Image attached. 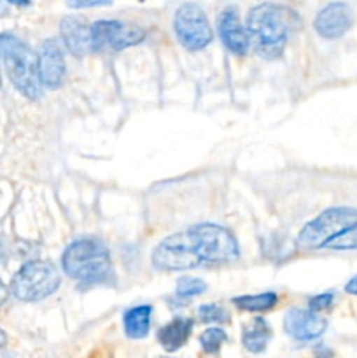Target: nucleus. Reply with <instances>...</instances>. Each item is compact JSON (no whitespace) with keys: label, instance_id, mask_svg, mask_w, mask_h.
I'll list each match as a JSON object with an SVG mask.
<instances>
[{"label":"nucleus","instance_id":"f257e3e1","mask_svg":"<svg viewBox=\"0 0 357 358\" xmlns=\"http://www.w3.org/2000/svg\"><path fill=\"white\" fill-rule=\"evenodd\" d=\"M294 21H298L296 13L286 6L266 2L252 7L245 28L258 55L266 59L279 58L286 48Z\"/></svg>","mask_w":357,"mask_h":358},{"label":"nucleus","instance_id":"f03ea898","mask_svg":"<svg viewBox=\"0 0 357 358\" xmlns=\"http://www.w3.org/2000/svg\"><path fill=\"white\" fill-rule=\"evenodd\" d=\"M62 266L70 278L84 285L107 283L114 276L111 254L102 241L93 238L72 241L63 252Z\"/></svg>","mask_w":357,"mask_h":358},{"label":"nucleus","instance_id":"7ed1b4c3","mask_svg":"<svg viewBox=\"0 0 357 358\" xmlns=\"http://www.w3.org/2000/svg\"><path fill=\"white\" fill-rule=\"evenodd\" d=\"M0 59L6 63L7 76L18 91L30 100L42 94L38 58L23 41L10 34H0Z\"/></svg>","mask_w":357,"mask_h":358},{"label":"nucleus","instance_id":"20e7f679","mask_svg":"<svg viewBox=\"0 0 357 358\" xmlns=\"http://www.w3.org/2000/svg\"><path fill=\"white\" fill-rule=\"evenodd\" d=\"M357 224V210L350 206H335L324 210L318 217L304 224L298 234L296 245L300 250H318L328 247L329 241Z\"/></svg>","mask_w":357,"mask_h":358},{"label":"nucleus","instance_id":"39448f33","mask_svg":"<svg viewBox=\"0 0 357 358\" xmlns=\"http://www.w3.org/2000/svg\"><path fill=\"white\" fill-rule=\"evenodd\" d=\"M59 273L48 261H30L18 269L10 280V292L23 303H38L58 290Z\"/></svg>","mask_w":357,"mask_h":358},{"label":"nucleus","instance_id":"423d86ee","mask_svg":"<svg viewBox=\"0 0 357 358\" xmlns=\"http://www.w3.org/2000/svg\"><path fill=\"white\" fill-rule=\"evenodd\" d=\"M153 264L161 271H188L203 264L191 229L164 238L153 252Z\"/></svg>","mask_w":357,"mask_h":358},{"label":"nucleus","instance_id":"0eeeda50","mask_svg":"<svg viewBox=\"0 0 357 358\" xmlns=\"http://www.w3.org/2000/svg\"><path fill=\"white\" fill-rule=\"evenodd\" d=\"M174 31L188 51H202L212 42L214 34L206 13L198 3L186 2L175 10Z\"/></svg>","mask_w":357,"mask_h":358},{"label":"nucleus","instance_id":"6e6552de","mask_svg":"<svg viewBox=\"0 0 357 358\" xmlns=\"http://www.w3.org/2000/svg\"><path fill=\"white\" fill-rule=\"evenodd\" d=\"M203 262H231L240 257L238 241L226 227L203 222L191 227Z\"/></svg>","mask_w":357,"mask_h":358},{"label":"nucleus","instance_id":"1a4fd4ad","mask_svg":"<svg viewBox=\"0 0 357 358\" xmlns=\"http://www.w3.org/2000/svg\"><path fill=\"white\" fill-rule=\"evenodd\" d=\"M146 37V30L130 27L118 20H100L91 24V45L93 51H122L140 44Z\"/></svg>","mask_w":357,"mask_h":358},{"label":"nucleus","instance_id":"9d476101","mask_svg":"<svg viewBox=\"0 0 357 358\" xmlns=\"http://www.w3.org/2000/svg\"><path fill=\"white\" fill-rule=\"evenodd\" d=\"M284 329L293 339L301 343L315 341L321 338L328 329V322L314 310H301L293 308L284 317Z\"/></svg>","mask_w":357,"mask_h":358},{"label":"nucleus","instance_id":"9b49d317","mask_svg":"<svg viewBox=\"0 0 357 358\" xmlns=\"http://www.w3.org/2000/svg\"><path fill=\"white\" fill-rule=\"evenodd\" d=\"M354 23V16L350 7L345 2H331L318 10L314 20V28L321 37L340 38L350 30Z\"/></svg>","mask_w":357,"mask_h":358},{"label":"nucleus","instance_id":"f8f14e48","mask_svg":"<svg viewBox=\"0 0 357 358\" xmlns=\"http://www.w3.org/2000/svg\"><path fill=\"white\" fill-rule=\"evenodd\" d=\"M217 31H219L220 41L226 45L227 51L238 56L247 55L248 48H251V38H248L247 28L241 24L237 7L230 6L220 10L219 17H217Z\"/></svg>","mask_w":357,"mask_h":358},{"label":"nucleus","instance_id":"ddd939ff","mask_svg":"<svg viewBox=\"0 0 357 358\" xmlns=\"http://www.w3.org/2000/svg\"><path fill=\"white\" fill-rule=\"evenodd\" d=\"M38 58V76H41L42 86L49 90H58L65 83L66 66L65 58H63L62 48L55 38H48L42 44Z\"/></svg>","mask_w":357,"mask_h":358},{"label":"nucleus","instance_id":"4468645a","mask_svg":"<svg viewBox=\"0 0 357 358\" xmlns=\"http://www.w3.org/2000/svg\"><path fill=\"white\" fill-rule=\"evenodd\" d=\"M63 44L74 56H84L93 51L91 27L79 16H65L59 23Z\"/></svg>","mask_w":357,"mask_h":358},{"label":"nucleus","instance_id":"2eb2a0df","mask_svg":"<svg viewBox=\"0 0 357 358\" xmlns=\"http://www.w3.org/2000/svg\"><path fill=\"white\" fill-rule=\"evenodd\" d=\"M192 331V320L186 317H177L172 322H168L164 327L158 331V343L163 346L164 352L174 353L181 350L188 343L189 336Z\"/></svg>","mask_w":357,"mask_h":358},{"label":"nucleus","instance_id":"dca6fc26","mask_svg":"<svg viewBox=\"0 0 357 358\" xmlns=\"http://www.w3.org/2000/svg\"><path fill=\"white\" fill-rule=\"evenodd\" d=\"M150 317H153V306H149V304L130 308L122 315V325H125L126 336L132 339L146 338L150 329Z\"/></svg>","mask_w":357,"mask_h":358},{"label":"nucleus","instance_id":"f3484780","mask_svg":"<svg viewBox=\"0 0 357 358\" xmlns=\"http://www.w3.org/2000/svg\"><path fill=\"white\" fill-rule=\"evenodd\" d=\"M270 338H272V331H270V325L266 324L265 318H254V320H251V324L245 325L244 332H241L244 346L251 353L265 352L270 343Z\"/></svg>","mask_w":357,"mask_h":358},{"label":"nucleus","instance_id":"a211bd4d","mask_svg":"<svg viewBox=\"0 0 357 358\" xmlns=\"http://www.w3.org/2000/svg\"><path fill=\"white\" fill-rule=\"evenodd\" d=\"M279 303V296L275 292H262L255 296H238L233 297V304L244 311H252V313H265L272 310Z\"/></svg>","mask_w":357,"mask_h":358},{"label":"nucleus","instance_id":"6ab92c4d","mask_svg":"<svg viewBox=\"0 0 357 358\" xmlns=\"http://www.w3.org/2000/svg\"><path fill=\"white\" fill-rule=\"evenodd\" d=\"M227 336L223 329H206L202 336H200V345H202V350L209 355H216L217 352L220 350V346L226 343Z\"/></svg>","mask_w":357,"mask_h":358},{"label":"nucleus","instance_id":"aec40b11","mask_svg":"<svg viewBox=\"0 0 357 358\" xmlns=\"http://www.w3.org/2000/svg\"><path fill=\"white\" fill-rule=\"evenodd\" d=\"M206 290V283L200 278H192V276H182L177 282V297L181 299H191V297L200 296Z\"/></svg>","mask_w":357,"mask_h":358},{"label":"nucleus","instance_id":"412c9836","mask_svg":"<svg viewBox=\"0 0 357 358\" xmlns=\"http://www.w3.org/2000/svg\"><path fill=\"white\" fill-rule=\"evenodd\" d=\"M198 318L205 324H224V322L230 320V315L224 310L223 306L216 303L203 304L198 310Z\"/></svg>","mask_w":357,"mask_h":358},{"label":"nucleus","instance_id":"4be33fe9","mask_svg":"<svg viewBox=\"0 0 357 358\" xmlns=\"http://www.w3.org/2000/svg\"><path fill=\"white\" fill-rule=\"evenodd\" d=\"M328 248L331 250H357V224L343 231L332 241H329Z\"/></svg>","mask_w":357,"mask_h":358},{"label":"nucleus","instance_id":"5701e85b","mask_svg":"<svg viewBox=\"0 0 357 358\" xmlns=\"http://www.w3.org/2000/svg\"><path fill=\"white\" fill-rule=\"evenodd\" d=\"M332 303H335V294L324 292V294H318V296L310 297V301H308V308L318 313V311L331 308Z\"/></svg>","mask_w":357,"mask_h":358},{"label":"nucleus","instance_id":"b1692460","mask_svg":"<svg viewBox=\"0 0 357 358\" xmlns=\"http://www.w3.org/2000/svg\"><path fill=\"white\" fill-rule=\"evenodd\" d=\"M112 0H66V6L72 9H93V7L111 6Z\"/></svg>","mask_w":357,"mask_h":358},{"label":"nucleus","instance_id":"393cba45","mask_svg":"<svg viewBox=\"0 0 357 358\" xmlns=\"http://www.w3.org/2000/svg\"><path fill=\"white\" fill-rule=\"evenodd\" d=\"M345 292L352 294V296H357V275L350 280L349 283L345 285Z\"/></svg>","mask_w":357,"mask_h":358},{"label":"nucleus","instance_id":"a878e982","mask_svg":"<svg viewBox=\"0 0 357 358\" xmlns=\"http://www.w3.org/2000/svg\"><path fill=\"white\" fill-rule=\"evenodd\" d=\"M7 296H9V290H7V287L4 285L2 280H0V306H2V304L6 303Z\"/></svg>","mask_w":357,"mask_h":358},{"label":"nucleus","instance_id":"bb28decb","mask_svg":"<svg viewBox=\"0 0 357 358\" xmlns=\"http://www.w3.org/2000/svg\"><path fill=\"white\" fill-rule=\"evenodd\" d=\"M6 259H7V252H6V245H4V241L0 240V266L4 264V262H6Z\"/></svg>","mask_w":357,"mask_h":358},{"label":"nucleus","instance_id":"cd10ccee","mask_svg":"<svg viewBox=\"0 0 357 358\" xmlns=\"http://www.w3.org/2000/svg\"><path fill=\"white\" fill-rule=\"evenodd\" d=\"M6 2L13 3V6H20V7L30 6V0H6Z\"/></svg>","mask_w":357,"mask_h":358},{"label":"nucleus","instance_id":"c85d7f7f","mask_svg":"<svg viewBox=\"0 0 357 358\" xmlns=\"http://www.w3.org/2000/svg\"><path fill=\"white\" fill-rule=\"evenodd\" d=\"M6 345H7V336H6V332L0 329V348H4Z\"/></svg>","mask_w":357,"mask_h":358},{"label":"nucleus","instance_id":"c756f323","mask_svg":"<svg viewBox=\"0 0 357 358\" xmlns=\"http://www.w3.org/2000/svg\"><path fill=\"white\" fill-rule=\"evenodd\" d=\"M315 358H332V353L331 352H324V353H321V355H317Z\"/></svg>","mask_w":357,"mask_h":358},{"label":"nucleus","instance_id":"7c9ffc66","mask_svg":"<svg viewBox=\"0 0 357 358\" xmlns=\"http://www.w3.org/2000/svg\"><path fill=\"white\" fill-rule=\"evenodd\" d=\"M7 14V9L4 6H0V16H6Z\"/></svg>","mask_w":357,"mask_h":358},{"label":"nucleus","instance_id":"2f4dec72","mask_svg":"<svg viewBox=\"0 0 357 358\" xmlns=\"http://www.w3.org/2000/svg\"><path fill=\"white\" fill-rule=\"evenodd\" d=\"M0 84H2V83H0Z\"/></svg>","mask_w":357,"mask_h":358}]
</instances>
